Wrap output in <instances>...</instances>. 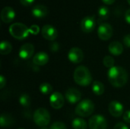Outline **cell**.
<instances>
[{"label": "cell", "mask_w": 130, "mask_h": 129, "mask_svg": "<svg viewBox=\"0 0 130 129\" xmlns=\"http://www.w3.org/2000/svg\"><path fill=\"white\" fill-rule=\"evenodd\" d=\"M107 78L110 84L114 87H123L128 81V74L121 66L114 65L108 69Z\"/></svg>", "instance_id": "6da1fadb"}, {"label": "cell", "mask_w": 130, "mask_h": 129, "mask_svg": "<svg viewBox=\"0 0 130 129\" xmlns=\"http://www.w3.org/2000/svg\"><path fill=\"white\" fill-rule=\"evenodd\" d=\"M73 78L75 82L82 87H88L92 81V76L89 69L84 65H80L75 69Z\"/></svg>", "instance_id": "7a4b0ae2"}, {"label": "cell", "mask_w": 130, "mask_h": 129, "mask_svg": "<svg viewBox=\"0 0 130 129\" xmlns=\"http://www.w3.org/2000/svg\"><path fill=\"white\" fill-rule=\"evenodd\" d=\"M9 33L14 38L22 40L27 38L30 33L29 28L22 23H14L9 27Z\"/></svg>", "instance_id": "3957f363"}, {"label": "cell", "mask_w": 130, "mask_h": 129, "mask_svg": "<svg viewBox=\"0 0 130 129\" xmlns=\"http://www.w3.org/2000/svg\"><path fill=\"white\" fill-rule=\"evenodd\" d=\"M94 111V103L88 99L83 100L78 103L75 107L76 115L81 117H87L91 116Z\"/></svg>", "instance_id": "277c9868"}, {"label": "cell", "mask_w": 130, "mask_h": 129, "mask_svg": "<svg viewBox=\"0 0 130 129\" xmlns=\"http://www.w3.org/2000/svg\"><path fill=\"white\" fill-rule=\"evenodd\" d=\"M34 122L40 127H46L50 122V114L45 108H39L34 113Z\"/></svg>", "instance_id": "5b68a950"}, {"label": "cell", "mask_w": 130, "mask_h": 129, "mask_svg": "<svg viewBox=\"0 0 130 129\" xmlns=\"http://www.w3.org/2000/svg\"><path fill=\"white\" fill-rule=\"evenodd\" d=\"M113 33V30L112 26L108 23H101L100 24L98 28V37L104 41L110 40Z\"/></svg>", "instance_id": "8992f818"}, {"label": "cell", "mask_w": 130, "mask_h": 129, "mask_svg": "<svg viewBox=\"0 0 130 129\" xmlns=\"http://www.w3.org/2000/svg\"><path fill=\"white\" fill-rule=\"evenodd\" d=\"M88 126L91 129H107V119L101 115H94L90 118Z\"/></svg>", "instance_id": "52a82bcc"}, {"label": "cell", "mask_w": 130, "mask_h": 129, "mask_svg": "<svg viewBox=\"0 0 130 129\" xmlns=\"http://www.w3.org/2000/svg\"><path fill=\"white\" fill-rule=\"evenodd\" d=\"M81 29L85 33H91L94 30L96 26L94 15H88L85 17L81 21Z\"/></svg>", "instance_id": "ba28073f"}, {"label": "cell", "mask_w": 130, "mask_h": 129, "mask_svg": "<svg viewBox=\"0 0 130 129\" xmlns=\"http://www.w3.org/2000/svg\"><path fill=\"white\" fill-rule=\"evenodd\" d=\"M50 104L53 109H59L65 104V97L58 91L53 92L50 97Z\"/></svg>", "instance_id": "9c48e42d"}, {"label": "cell", "mask_w": 130, "mask_h": 129, "mask_svg": "<svg viewBox=\"0 0 130 129\" xmlns=\"http://www.w3.org/2000/svg\"><path fill=\"white\" fill-rule=\"evenodd\" d=\"M68 58L72 63L78 64L84 59V53L78 47H72L68 52Z\"/></svg>", "instance_id": "30bf717a"}, {"label": "cell", "mask_w": 130, "mask_h": 129, "mask_svg": "<svg viewBox=\"0 0 130 129\" xmlns=\"http://www.w3.org/2000/svg\"><path fill=\"white\" fill-rule=\"evenodd\" d=\"M41 34L44 39L50 41H53L57 38L58 32L56 27L53 26L50 24H46L41 29Z\"/></svg>", "instance_id": "8fae6325"}, {"label": "cell", "mask_w": 130, "mask_h": 129, "mask_svg": "<svg viewBox=\"0 0 130 129\" xmlns=\"http://www.w3.org/2000/svg\"><path fill=\"white\" fill-rule=\"evenodd\" d=\"M82 97L81 92L76 88H69L65 93V99L70 103L75 104L80 101Z\"/></svg>", "instance_id": "7c38bea8"}, {"label": "cell", "mask_w": 130, "mask_h": 129, "mask_svg": "<svg viewBox=\"0 0 130 129\" xmlns=\"http://www.w3.org/2000/svg\"><path fill=\"white\" fill-rule=\"evenodd\" d=\"M123 104L118 101H112L108 106V111L110 114L116 118L123 116Z\"/></svg>", "instance_id": "4fadbf2b"}, {"label": "cell", "mask_w": 130, "mask_h": 129, "mask_svg": "<svg viewBox=\"0 0 130 129\" xmlns=\"http://www.w3.org/2000/svg\"><path fill=\"white\" fill-rule=\"evenodd\" d=\"M34 52V46L31 43H24L19 49L18 55L22 59H29Z\"/></svg>", "instance_id": "5bb4252c"}, {"label": "cell", "mask_w": 130, "mask_h": 129, "mask_svg": "<svg viewBox=\"0 0 130 129\" xmlns=\"http://www.w3.org/2000/svg\"><path fill=\"white\" fill-rule=\"evenodd\" d=\"M2 21L5 23V24H9L12 22V21L14 19L15 17V12L14 9L9 6H6L2 8L1 11V14H0Z\"/></svg>", "instance_id": "9a60e30c"}, {"label": "cell", "mask_w": 130, "mask_h": 129, "mask_svg": "<svg viewBox=\"0 0 130 129\" xmlns=\"http://www.w3.org/2000/svg\"><path fill=\"white\" fill-rule=\"evenodd\" d=\"M31 13L33 16L37 18H43V17H45L48 14L49 10L47 7L45 6L44 5L38 4V5H36L32 8Z\"/></svg>", "instance_id": "2e32d148"}, {"label": "cell", "mask_w": 130, "mask_h": 129, "mask_svg": "<svg viewBox=\"0 0 130 129\" xmlns=\"http://www.w3.org/2000/svg\"><path fill=\"white\" fill-rule=\"evenodd\" d=\"M49 59L50 58L47 53H46L45 52H39L34 56L33 62L34 64L37 65L42 66V65H45L46 64H47L49 62Z\"/></svg>", "instance_id": "e0dca14e"}, {"label": "cell", "mask_w": 130, "mask_h": 129, "mask_svg": "<svg viewBox=\"0 0 130 129\" xmlns=\"http://www.w3.org/2000/svg\"><path fill=\"white\" fill-rule=\"evenodd\" d=\"M108 50L113 56H119L123 52V46L119 41H113L108 46Z\"/></svg>", "instance_id": "ac0fdd59"}, {"label": "cell", "mask_w": 130, "mask_h": 129, "mask_svg": "<svg viewBox=\"0 0 130 129\" xmlns=\"http://www.w3.org/2000/svg\"><path fill=\"white\" fill-rule=\"evenodd\" d=\"M14 123V119L10 114L2 113L0 118V125L2 128L8 127Z\"/></svg>", "instance_id": "d6986e66"}, {"label": "cell", "mask_w": 130, "mask_h": 129, "mask_svg": "<svg viewBox=\"0 0 130 129\" xmlns=\"http://www.w3.org/2000/svg\"><path fill=\"white\" fill-rule=\"evenodd\" d=\"M92 91L97 96H101L104 93V85L99 81H95L92 84Z\"/></svg>", "instance_id": "ffe728a7"}, {"label": "cell", "mask_w": 130, "mask_h": 129, "mask_svg": "<svg viewBox=\"0 0 130 129\" xmlns=\"http://www.w3.org/2000/svg\"><path fill=\"white\" fill-rule=\"evenodd\" d=\"M72 126L74 129H87V122L82 118H75L72 123Z\"/></svg>", "instance_id": "44dd1931"}, {"label": "cell", "mask_w": 130, "mask_h": 129, "mask_svg": "<svg viewBox=\"0 0 130 129\" xmlns=\"http://www.w3.org/2000/svg\"><path fill=\"white\" fill-rule=\"evenodd\" d=\"M11 50H12V46L9 42L6 40L2 41L0 44V53L2 55H8L11 52Z\"/></svg>", "instance_id": "7402d4cb"}, {"label": "cell", "mask_w": 130, "mask_h": 129, "mask_svg": "<svg viewBox=\"0 0 130 129\" xmlns=\"http://www.w3.org/2000/svg\"><path fill=\"white\" fill-rule=\"evenodd\" d=\"M40 91L41 94H44V95H49V94H52L53 92V87L51 86L50 84L49 83H43L40 85Z\"/></svg>", "instance_id": "603a6c76"}, {"label": "cell", "mask_w": 130, "mask_h": 129, "mask_svg": "<svg viewBox=\"0 0 130 129\" xmlns=\"http://www.w3.org/2000/svg\"><path fill=\"white\" fill-rule=\"evenodd\" d=\"M110 10L106 6H101L98 9V16L101 20H107L110 17Z\"/></svg>", "instance_id": "cb8c5ba5"}, {"label": "cell", "mask_w": 130, "mask_h": 129, "mask_svg": "<svg viewBox=\"0 0 130 129\" xmlns=\"http://www.w3.org/2000/svg\"><path fill=\"white\" fill-rule=\"evenodd\" d=\"M19 103L24 107H28L31 103L30 97L27 94H23L19 97Z\"/></svg>", "instance_id": "d4e9b609"}, {"label": "cell", "mask_w": 130, "mask_h": 129, "mask_svg": "<svg viewBox=\"0 0 130 129\" xmlns=\"http://www.w3.org/2000/svg\"><path fill=\"white\" fill-rule=\"evenodd\" d=\"M114 63H115V61H114V59L110 56H106L104 59H103V64L105 67L108 68H110L114 66Z\"/></svg>", "instance_id": "484cf974"}, {"label": "cell", "mask_w": 130, "mask_h": 129, "mask_svg": "<svg viewBox=\"0 0 130 129\" xmlns=\"http://www.w3.org/2000/svg\"><path fill=\"white\" fill-rule=\"evenodd\" d=\"M50 129H67L66 125L61 122H56L53 123L50 126Z\"/></svg>", "instance_id": "4316f807"}, {"label": "cell", "mask_w": 130, "mask_h": 129, "mask_svg": "<svg viewBox=\"0 0 130 129\" xmlns=\"http://www.w3.org/2000/svg\"><path fill=\"white\" fill-rule=\"evenodd\" d=\"M29 30H30V34L37 35L40 32V27H39V26H37L36 24H34V25L30 26V27L29 28Z\"/></svg>", "instance_id": "83f0119b"}, {"label": "cell", "mask_w": 130, "mask_h": 129, "mask_svg": "<svg viewBox=\"0 0 130 129\" xmlns=\"http://www.w3.org/2000/svg\"><path fill=\"white\" fill-rule=\"evenodd\" d=\"M50 49L52 52H57L59 49V45L57 42H53L50 44Z\"/></svg>", "instance_id": "f1b7e54d"}, {"label": "cell", "mask_w": 130, "mask_h": 129, "mask_svg": "<svg viewBox=\"0 0 130 129\" xmlns=\"http://www.w3.org/2000/svg\"><path fill=\"white\" fill-rule=\"evenodd\" d=\"M113 129H129V127L123 122H118L117 124H116L113 127Z\"/></svg>", "instance_id": "f546056e"}, {"label": "cell", "mask_w": 130, "mask_h": 129, "mask_svg": "<svg viewBox=\"0 0 130 129\" xmlns=\"http://www.w3.org/2000/svg\"><path fill=\"white\" fill-rule=\"evenodd\" d=\"M123 120L126 123H129L130 124V110H127L123 113Z\"/></svg>", "instance_id": "4dcf8cb0"}, {"label": "cell", "mask_w": 130, "mask_h": 129, "mask_svg": "<svg viewBox=\"0 0 130 129\" xmlns=\"http://www.w3.org/2000/svg\"><path fill=\"white\" fill-rule=\"evenodd\" d=\"M123 43L126 47L130 48V34H127L123 37Z\"/></svg>", "instance_id": "1f68e13d"}, {"label": "cell", "mask_w": 130, "mask_h": 129, "mask_svg": "<svg viewBox=\"0 0 130 129\" xmlns=\"http://www.w3.org/2000/svg\"><path fill=\"white\" fill-rule=\"evenodd\" d=\"M34 1L35 0H20L21 5L24 6H30L34 2Z\"/></svg>", "instance_id": "d6a6232c"}, {"label": "cell", "mask_w": 130, "mask_h": 129, "mask_svg": "<svg viewBox=\"0 0 130 129\" xmlns=\"http://www.w3.org/2000/svg\"><path fill=\"white\" fill-rule=\"evenodd\" d=\"M6 85V79L3 75L0 76V89L4 88V87Z\"/></svg>", "instance_id": "836d02e7"}, {"label": "cell", "mask_w": 130, "mask_h": 129, "mask_svg": "<svg viewBox=\"0 0 130 129\" xmlns=\"http://www.w3.org/2000/svg\"><path fill=\"white\" fill-rule=\"evenodd\" d=\"M125 20L128 24H130V8L128 9L125 13Z\"/></svg>", "instance_id": "e575fe53"}, {"label": "cell", "mask_w": 130, "mask_h": 129, "mask_svg": "<svg viewBox=\"0 0 130 129\" xmlns=\"http://www.w3.org/2000/svg\"><path fill=\"white\" fill-rule=\"evenodd\" d=\"M115 1L116 0H102V2L106 5H112L114 3Z\"/></svg>", "instance_id": "d590c367"}, {"label": "cell", "mask_w": 130, "mask_h": 129, "mask_svg": "<svg viewBox=\"0 0 130 129\" xmlns=\"http://www.w3.org/2000/svg\"><path fill=\"white\" fill-rule=\"evenodd\" d=\"M40 129H50L49 128H47V127H42Z\"/></svg>", "instance_id": "8d00e7d4"}, {"label": "cell", "mask_w": 130, "mask_h": 129, "mask_svg": "<svg viewBox=\"0 0 130 129\" xmlns=\"http://www.w3.org/2000/svg\"><path fill=\"white\" fill-rule=\"evenodd\" d=\"M127 2L129 3V5H130V0H127Z\"/></svg>", "instance_id": "74e56055"}, {"label": "cell", "mask_w": 130, "mask_h": 129, "mask_svg": "<svg viewBox=\"0 0 130 129\" xmlns=\"http://www.w3.org/2000/svg\"><path fill=\"white\" fill-rule=\"evenodd\" d=\"M18 129H25V128H18Z\"/></svg>", "instance_id": "f35d334b"}]
</instances>
